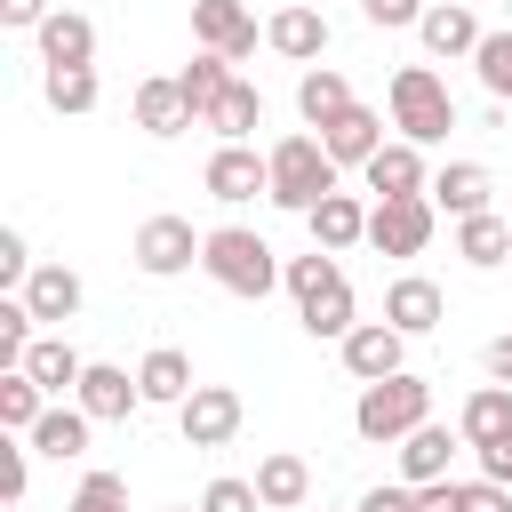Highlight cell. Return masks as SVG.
Listing matches in <instances>:
<instances>
[{"instance_id": "cell-1", "label": "cell", "mask_w": 512, "mask_h": 512, "mask_svg": "<svg viewBox=\"0 0 512 512\" xmlns=\"http://www.w3.org/2000/svg\"><path fill=\"white\" fill-rule=\"evenodd\" d=\"M200 272H208L216 288H232V296H272L288 264L272 256V240H264V232H248V224H216V232H208V248H200Z\"/></svg>"}, {"instance_id": "cell-2", "label": "cell", "mask_w": 512, "mask_h": 512, "mask_svg": "<svg viewBox=\"0 0 512 512\" xmlns=\"http://www.w3.org/2000/svg\"><path fill=\"white\" fill-rule=\"evenodd\" d=\"M416 424H432V384L424 376H384V384H360V408H352V432L368 440V448H392V440H408Z\"/></svg>"}, {"instance_id": "cell-3", "label": "cell", "mask_w": 512, "mask_h": 512, "mask_svg": "<svg viewBox=\"0 0 512 512\" xmlns=\"http://www.w3.org/2000/svg\"><path fill=\"white\" fill-rule=\"evenodd\" d=\"M392 128H400V144H416V152L456 128V96H448V80H440L432 64H400V72H392Z\"/></svg>"}, {"instance_id": "cell-4", "label": "cell", "mask_w": 512, "mask_h": 512, "mask_svg": "<svg viewBox=\"0 0 512 512\" xmlns=\"http://www.w3.org/2000/svg\"><path fill=\"white\" fill-rule=\"evenodd\" d=\"M328 192H336V160H328V144H320V136H280V144H272V208L312 216Z\"/></svg>"}, {"instance_id": "cell-5", "label": "cell", "mask_w": 512, "mask_h": 512, "mask_svg": "<svg viewBox=\"0 0 512 512\" xmlns=\"http://www.w3.org/2000/svg\"><path fill=\"white\" fill-rule=\"evenodd\" d=\"M200 248H208V232H192V216H144L128 256H136L144 280H176V272L200 264Z\"/></svg>"}, {"instance_id": "cell-6", "label": "cell", "mask_w": 512, "mask_h": 512, "mask_svg": "<svg viewBox=\"0 0 512 512\" xmlns=\"http://www.w3.org/2000/svg\"><path fill=\"white\" fill-rule=\"evenodd\" d=\"M368 248L376 256H424L432 248V200H376L368 208Z\"/></svg>"}, {"instance_id": "cell-7", "label": "cell", "mask_w": 512, "mask_h": 512, "mask_svg": "<svg viewBox=\"0 0 512 512\" xmlns=\"http://www.w3.org/2000/svg\"><path fill=\"white\" fill-rule=\"evenodd\" d=\"M240 416H248V408H240V392H232V384H200V392L176 408L184 448H224V440L240 432Z\"/></svg>"}, {"instance_id": "cell-8", "label": "cell", "mask_w": 512, "mask_h": 512, "mask_svg": "<svg viewBox=\"0 0 512 512\" xmlns=\"http://www.w3.org/2000/svg\"><path fill=\"white\" fill-rule=\"evenodd\" d=\"M192 40L224 64H240V56H256V16L240 0H192Z\"/></svg>"}, {"instance_id": "cell-9", "label": "cell", "mask_w": 512, "mask_h": 512, "mask_svg": "<svg viewBox=\"0 0 512 512\" xmlns=\"http://www.w3.org/2000/svg\"><path fill=\"white\" fill-rule=\"evenodd\" d=\"M208 192L216 200H272V152H256V144H216L208 152Z\"/></svg>"}, {"instance_id": "cell-10", "label": "cell", "mask_w": 512, "mask_h": 512, "mask_svg": "<svg viewBox=\"0 0 512 512\" xmlns=\"http://www.w3.org/2000/svg\"><path fill=\"white\" fill-rule=\"evenodd\" d=\"M72 408H88L96 424H128V416L144 408V384H136L128 368H112V360H88V376H80Z\"/></svg>"}, {"instance_id": "cell-11", "label": "cell", "mask_w": 512, "mask_h": 512, "mask_svg": "<svg viewBox=\"0 0 512 512\" xmlns=\"http://www.w3.org/2000/svg\"><path fill=\"white\" fill-rule=\"evenodd\" d=\"M336 352H344V368H352L360 384H384V376H400V352H408V336H400L392 320H360V328H352Z\"/></svg>"}, {"instance_id": "cell-12", "label": "cell", "mask_w": 512, "mask_h": 512, "mask_svg": "<svg viewBox=\"0 0 512 512\" xmlns=\"http://www.w3.org/2000/svg\"><path fill=\"white\" fill-rule=\"evenodd\" d=\"M320 144H328V160H336V168H368V160L384 152V112L352 104L344 120H328V128H320Z\"/></svg>"}, {"instance_id": "cell-13", "label": "cell", "mask_w": 512, "mask_h": 512, "mask_svg": "<svg viewBox=\"0 0 512 512\" xmlns=\"http://www.w3.org/2000/svg\"><path fill=\"white\" fill-rule=\"evenodd\" d=\"M360 176H368V192H376V200H424V192H432V176H424V152H416V144H384Z\"/></svg>"}, {"instance_id": "cell-14", "label": "cell", "mask_w": 512, "mask_h": 512, "mask_svg": "<svg viewBox=\"0 0 512 512\" xmlns=\"http://www.w3.org/2000/svg\"><path fill=\"white\" fill-rule=\"evenodd\" d=\"M440 312H448V296H440L424 272H400V280L384 288V320H392L400 336H424V328H440Z\"/></svg>"}, {"instance_id": "cell-15", "label": "cell", "mask_w": 512, "mask_h": 512, "mask_svg": "<svg viewBox=\"0 0 512 512\" xmlns=\"http://www.w3.org/2000/svg\"><path fill=\"white\" fill-rule=\"evenodd\" d=\"M464 448V432H448V424H416L408 440H400V480L408 488H432V480H448V456Z\"/></svg>"}, {"instance_id": "cell-16", "label": "cell", "mask_w": 512, "mask_h": 512, "mask_svg": "<svg viewBox=\"0 0 512 512\" xmlns=\"http://www.w3.org/2000/svg\"><path fill=\"white\" fill-rule=\"evenodd\" d=\"M264 48H280L288 64H320V48H328V16L296 0V8H280V16L264 24Z\"/></svg>"}, {"instance_id": "cell-17", "label": "cell", "mask_w": 512, "mask_h": 512, "mask_svg": "<svg viewBox=\"0 0 512 512\" xmlns=\"http://www.w3.org/2000/svg\"><path fill=\"white\" fill-rule=\"evenodd\" d=\"M488 192H496V184H488V168H480V160H448V168L432 176V192H424V200H432V208H448V216L464 224V216H488Z\"/></svg>"}, {"instance_id": "cell-18", "label": "cell", "mask_w": 512, "mask_h": 512, "mask_svg": "<svg viewBox=\"0 0 512 512\" xmlns=\"http://www.w3.org/2000/svg\"><path fill=\"white\" fill-rule=\"evenodd\" d=\"M136 384H144V408H184L200 384H192V360L176 352V344H152L144 352V368H136Z\"/></svg>"}, {"instance_id": "cell-19", "label": "cell", "mask_w": 512, "mask_h": 512, "mask_svg": "<svg viewBox=\"0 0 512 512\" xmlns=\"http://www.w3.org/2000/svg\"><path fill=\"white\" fill-rule=\"evenodd\" d=\"M304 224H312V248H328V256H344V248H360V240H368V208H360L352 192H328Z\"/></svg>"}, {"instance_id": "cell-20", "label": "cell", "mask_w": 512, "mask_h": 512, "mask_svg": "<svg viewBox=\"0 0 512 512\" xmlns=\"http://www.w3.org/2000/svg\"><path fill=\"white\" fill-rule=\"evenodd\" d=\"M416 32H424V48H432V56H472V48L488 40V32H480V16H472L464 0H440V8H424V24H416Z\"/></svg>"}, {"instance_id": "cell-21", "label": "cell", "mask_w": 512, "mask_h": 512, "mask_svg": "<svg viewBox=\"0 0 512 512\" xmlns=\"http://www.w3.org/2000/svg\"><path fill=\"white\" fill-rule=\"evenodd\" d=\"M40 64L56 72V64H96V24L80 16V8H56L48 24H40Z\"/></svg>"}, {"instance_id": "cell-22", "label": "cell", "mask_w": 512, "mask_h": 512, "mask_svg": "<svg viewBox=\"0 0 512 512\" xmlns=\"http://www.w3.org/2000/svg\"><path fill=\"white\" fill-rule=\"evenodd\" d=\"M80 272L72 264H32V280H24V304H32V320H72L80 312Z\"/></svg>"}, {"instance_id": "cell-23", "label": "cell", "mask_w": 512, "mask_h": 512, "mask_svg": "<svg viewBox=\"0 0 512 512\" xmlns=\"http://www.w3.org/2000/svg\"><path fill=\"white\" fill-rule=\"evenodd\" d=\"M256 496H264V512H296V504L312 496V464L288 456V448H272V456L256 464Z\"/></svg>"}, {"instance_id": "cell-24", "label": "cell", "mask_w": 512, "mask_h": 512, "mask_svg": "<svg viewBox=\"0 0 512 512\" xmlns=\"http://www.w3.org/2000/svg\"><path fill=\"white\" fill-rule=\"evenodd\" d=\"M24 376H32V384H40L48 400H56V392H80V376H88V360H80V352H72L64 336H40V344L24 352Z\"/></svg>"}, {"instance_id": "cell-25", "label": "cell", "mask_w": 512, "mask_h": 512, "mask_svg": "<svg viewBox=\"0 0 512 512\" xmlns=\"http://www.w3.org/2000/svg\"><path fill=\"white\" fill-rule=\"evenodd\" d=\"M88 432H96V416L88 408H48L24 440L40 448V456H56V464H72V456H88Z\"/></svg>"}, {"instance_id": "cell-26", "label": "cell", "mask_w": 512, "mask_h": 512, "mask_svg": "<svg viewBox=\"0 0 512 512\" xmlns=\"http://www.w3.org/2000/svg\"><path fill=\"white\" fill-rule=\"evenodd\" d=\"M296 112H304L312 128L344 120V112H352V88H344V72H336V64H312V72L296 80Z\"/></svg>"}, {"instance_id": "cell-27", "label": "cell", "mask_w": 512, "mask_h": 512, "mask_svg": "<svg viewBox=\"0 0 512 512\" xmlns=\"http://www.w3.org/2000/svg\"><path fill=\"white\" fill-rule=\"evenodd\" d=\"M136 128H144V136H184V128H192L184 88H176V80H144V88H136Z\"/></svg>"}, {"instance_id": "cell-28", "label": "cell", "mask_w": 512, "mask_h": 512, "mask_svg": "<svg viewBox=\"0 0 512 512\" xmlns=\"http://www.w3.org/2000/svg\"><path fill=\"white\" fill-rule=\"evenodd\" d=\"M456 256L480 264V272H496V264L512 256V216H496V208H488V216H464V224H456Z\"/></svg>"}, {"instance_id": "cell-29", "label": "cell", "mask_w": 512, "mask_h": 512, "mask_svg": "<svg viewBox=\"0 0 512 512\" xmlns=\"http://www.w3.org/2000/svg\"><path fill=\"white\" fill-rule=\"evenodd\" d=\"M456 432H464V448H480V440H504V432H512V384H480V392L464 400Z\"/></svg>"}, {"instance_id": "cell-30", "label": "cell", "mask_w": 512, "mask_h": 512, "mask_svg": "<svg viewBox=\"0 0 512 512\" xmlns=\"http://www.w3.org/2000/svg\"><path fill=\"white\" fill-rule=\"evenodd\" d=\"M232 80H240V72H232L224 56H208V48H200V56H192V64L176 72V88H184V104H192V120H208V112L224 104V88H232Z\"/></svg>"}, {"instance_id": "cell-31", "label": "cell", "mask_w": 512, "mask_h": 512, "mask_svg": "<svg viewBox=\"0 0 512 512\" xmlns=\"http://www.w3.org/2000/svg\"><path fill=\"white\" fill-rule=\"evenodd\" d=\"M200 128H216L224 144H248V136L264 128V96H256L248 80H232V88H224V104H216V112H208Z\"/></svg>"}, {"instance_id": "cell-32", "label": "cell", "mask_w": 512, "mask_h": 512, "mask_svg": "<svg viewBox=\"0 0 512 512\" xmlns=\"http://www.w3.org/2000/svg\"><path fill=\"white\" fill-rule=\"evenodd\" d=\"M40 416H48V392H40L24 368H8V376H0V432H16V440H24Z\"/></svg>"}, {"instance_id": "cell-33", "label": "cell", "mask_w": 512, "mask_h": 512, "mask_svg": "<svg viewBox=\"0 0 512 512\" xmlns=\"http://www.w3.org/2000/svg\"><path fill=\"white\" fill-rule=\"evenodd\" d=\"M40 96H48V112H96V64H56L40 80Z\"/></svg>"}, {"instance_id": "cell-34", "label": "cell", "mask_w": 512, "mask_h": 512, "mask_svg": "<svg viewBox=\"0 0 512 512\" xmlns=\"http://www.w3.org/2000/svg\"><path fill=\"white\" fill-rule=\"evenodd\" d=\"M280 280H288V296H296V304H312V296L344 288V264H336L328 248H312V256H288V272H280Z\"/></svg>"}, {"instance_id": "cell-35", "label": "cell", "mask_w": 512, "mask_h": 512, "mask_svg": "<svg viewBox=\"0 0 512 512\" xmlns=\"http://www.w3.org/2000/svg\"><path fill=\"white\" fill-rule=\"evenodd\" d=\"M304 312V336H328V344H344L360 320H352V288H328V296H312V304H296Z\"/></svg>"}, {"instance_id": "cell-36", "label": "cell", "mask_w": 512, "mask_h": 512, "mask_svg": "<svg viewBox=\"0 0 512 512\" xmlns=\"http://www.w3.org/2000/svg\"><path fill=\"white\" fill-rule=\"evenodd\" d=\"M472 72H480V88H488L496 104H512V32H488V40L472 48Z\"/></svg>"}, {"instance_id": "cell-37", "label": "cell", "mask_w": 512, "mask_h": 512, "mask_svg": "<svg viewBox=\"0 0 512 512\" xmlns=\"http://www.w3.org/2000/svg\"><path fill=\"white\" fill-rule=\"evenodd\" d=\"M24 352H32V304L8 296V304H0V376L24 368Z\"/></svg>"}, {"instance_id": "cell-38", "label": "cell", "mask_w": 512, "mask_h": 512, "mask_svg": "<svg viewBox=\"0 0 512 512\" xmlns=\"http://www.w3.org/2000/svg\"><path fill=\"white\" fill-rule=\"evenodd\" d=\"M64 512H128V480H120V472H88Z\"/></svg>"}, {"instance_id": "cell-39", "label": "cell", "mask_w": 512, "mask_h": 512, "mask_svg": "<svg viewBox=\"0 0 512 512\" xmlns=\"http://www.w3.org/2000/svg\"><path fill=\"white\" fill-rule=\"evenodd\" d=\"M200 512H264V496H256V480H208Z\"/></svg>"}, {"instance_id": "cell-40", "label": "cell", "mask_w": 512, "mask_h": 512, "mask_svg": "<svg viewBox=\"0 0 512 512\" xmlns=\"http://www.w3.org/2000/svg\"><path fill=\"white\" fill-rule=\"evenodd\" d=\"M24 480H32V464H24V440L8 432L0 440V504H24Z\"/></svg>"}, {"instance_id": "cell-41", "label": "cell", "mask_w": 512, "mask_h": 512, "mask_svg": "<svg viewBox=\"0 0 512 512\" xmlns=\"http://www.w3.org/2000/svg\"><path fill=\"white\" fill-rule=\"evenodd\" d=\"M24 280H32V248H24V232H0V288L24 296Z\"/></svg>"}, {"instance_id": "cell-42", "label": "cell", "mask_w": 512, "mask_h": 512, "mask_svg": "<svg viewBox=\"0 0 512 512\" xmlns=\"http://www.w3.org/2000/svg\"><path fill=\"white\" fill-rule=\"evenodd\" d=\"M360 16L384 24V32H400V24H424V0H360Z\"/></svg>"}, {"instance_id": "cell-43", "label": "cell", "mask_w": 512, "mask_h": 512, "mask_svg": "<svg viewBox=\"0 0 512 512\" xmlns=\"http://www.w3.org/2000/svg\"><path fill=\"white\" fill-rule=\"evenodd\" d=\"M472 456H480V480H496V488H512V432H504V440H480Z\"/></svg>"}, {"instance_id": "cell-44", "label": "cell", "mask_w": 512, "mask_h": 512, "mask_svg": "<svg viewBox=\"0 0 512 512\" xmlns=\"http://www.w3.org/2000/svg\"><path fill=\"white\" fill-rule=\"evenodd\" d=\"M352 512H416V488H408V480H392V488H368Z\"/></svg>"}, {"instance_id": "cell-45", "label": "cell", "mask_w": 512, "mask_h": 512, "mask_svg": "<svg viewBox=\"0 0 512 512\" xmlns=\"http://www.w3.org/2000/svg\"><path fill=\"white\" fill-rule=\"evenodd\" d=\"M416 512H464V480H432V488H416Z\"/></svg>"}, {"instance_id": "cell-46", "label": "cell", "mask_w": 512, "mask_h": 512, "mask_svg": "<svg viewBox=\"0 0 512 512\" xmlns=\"http://www.w3.org/2000/svg\"><path fill=\"white\" fill-rule=\"evenodd\" d=\"M464 512H512V488H496V480H464Z\"/></svg>"}, {"instance_id": "cell-47", "label": "cell", "mask_w": 512, "mask_h": 512, "mask_svg": "<svg viewBox=\"0 0 512 512\" xmlns=\"http://www.w3.org/2000/svg\"><path fill=\"white\" fill-rule=\"evenodd\" d=\"M48 16H56L48 0H0V24H16V32H40Z\"/></svg>"}, {"instance_id": "cell-48", "label": "cell", "mask_w": 512, "mask_h": 512, "mask_svg": "<svg viewBox=\"0 0 512 512\" xmlns=\"http://www.w3.org/2000/svg\"><path fill=\"white\" fill-rule=\"evenodd\" d=\"M480 368H488V384H512V336H488Z\"/></svg>"}, {"instance_id": "cell-49", "label": "cell", "mask_w": 512, "mask_h": 512, "mask_svg": "<svg viewBox=\"0 0 512 512\" xmlns=\"http://www.w3.org/2000/svg\"><path fill=\"white\" fill-rule=\"evenodd\" d=\"M168 512H192V504H168Z\"/></svg>"}, {"instance_id": "cell-50", "label": "cell", "mask_w": 512, "mask_h": 512, "mask_svg": "<svg viewBox=\"0 0 512 512\" xmlns=\"http://www.w3.org/2000/svg\"><path fill=\"white\" fill-rule=\"evenodd\" d=\"M8 512H24V504H8Z\"/></svg>"}, {"instance_id": "cell-51", "label": "cell", "mask_w": 512, "mask_h": 512, "mask_svg": "<svg viewBox=\"0 0 512 512\" xmlns=\"http://www.w3.org/2000/svg\"><path fill=\"white\" fill-rule=\"evenodd\" d=\"M504 8H512V0H504Z\"/></svg>"}]
</instances>
